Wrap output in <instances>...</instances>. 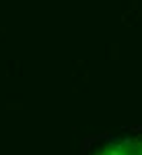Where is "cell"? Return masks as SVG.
I'll use <instances>...</instances> for the list:
<instances>
[{
    "instance_id": "cell-1",
    "label": "cell",
    "mask_w": 142,
    "mask_h": 155,
    "mask_svg": "<svg viewBox=\"0 0 142 155\" xmlns=\"http://www.w3.org/2000/svg\"><path fill=\"white\" fill-rule=\"evenodd\" d=\"M111 58L113 60L119 58V44H113V46H111Z\"/></svg>"
},
{
    "instance_id": "cell-2",
    "label": "cell",
    "mask_w": 142,
    "mask_h": 155,
    "mask_svg": "<svg viewBox=\"0 0 142 155\" xmlns=\"http://www.w3.org/2000/svg\"><path fill=\"white\" fill-rule=\"evenodd\" d=\"M130 132H134L136 137H142V134H140V132H142V126H140V124H132V126H130Z\"/></svg>"
},
{
    "instance_id": "cell-3",
    "label": "cell",
    "mask_w": 142,
    "mask_h": 155,
    "mask_svg": "<svg viewBox=\"0 0 142 155\" xmlns=\"http://www.w3.org/2000/svg\"><path fill=\"white\" fill-rule=\"evenodd\" d=\"M21 104H8V110H21Z\"/></svg>"
}]
</instances>
